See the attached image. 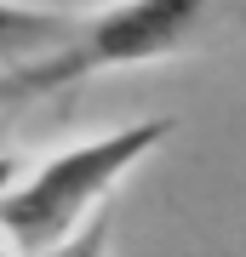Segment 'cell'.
Segmentation results:
<instances>
[{
    "mask_svg": "<svg viewBox=\"0 0 246 257\" xmlns=\"http://www.w3.org/2000/svg\"><path fill=\"white\" fill-rule=\"evenodd\" d=\"M172 132H178L172 114H149V120L115 126L103 138H86V143L63 149V155L40 160L29 177H12L0 189V240L12 251H46L57 240H69L109 200V189L137 160H149Z\"/></svg>",
    "mask_w": 246,
    "mask_h": 257,
    "instance_id": "1",
    "label": "cell"
},
{
    "mask_svg": "<svg viewBox=\"0 0 246 257\" xmlns=\"http://www.w3.org/2000/svg\"><path fill=\"white\" fill-rule=\"evenodd\" d=\"M223 6L229 0H115V6L80 18L74 40L46 63L0 74V103H35V97L69 92V86H86L92 74L160 63V57L183 52Z\"/></svg>",
    "mask_w": 246,
    "mask_h": 257,
    "instance_id": "2",
    "label": "cell"
},
{
    "mask_svg": "<svg viewBox=\"0 0 246 257\" xmlns=\"http://www.w3.org/2000/svg\"><path fill=\"white\" fill-rule=\"evenodd\" d=\"M80 29V12H52V6H23V0H0V74L46 63L63 52Z\"/></svg>",
    "mask_w": 246,
    "mask_h": 257,
    "instance_id": "3",
    "label": "cell"
},
{
    "mask_svg": "<svg viewBox=\"0 0 246 257\" xmlns=\"http://www.w3.org/2000/svg\"><path fill=\"white\" fill-rule=\"evenodd\" d=\"M12 257H109V200L92 211L69 240H57V246H46V251H12Z\"/></svg>",
    "mask_w": 246,
    "mask_h": 257,
    "instance_id": "4",
    "label": "cell"
},
{
    "mask_svg": "<svg viewBox=\"0 0 246 257\" xmlns=\"http://www.w3.org/2000/svg\"><path fill=\"white\" fill-rule=\"evenodd\" d=\"M12 177H18V160H12V155H0V189H6Z\"/></svg>",
    "mask_w": 246,
    "mask_h": 257,
    "instance_id": "5",
    "label": "cell"
},
{
    "mask_svg": "<svg viewBox=\"0 0 246 257\" xmlns=\"http://www.w3.org/2000/svg\"><path fill=\"white\" fill-rule=\"evenodd\" d=\"M0 257H12V246H6V240H0Z\"/></svg>",
    "mask_w": 246,
    "mask_h": 257,
    "instance_id": "6",
    "label": "cell"
}]
</instances>
